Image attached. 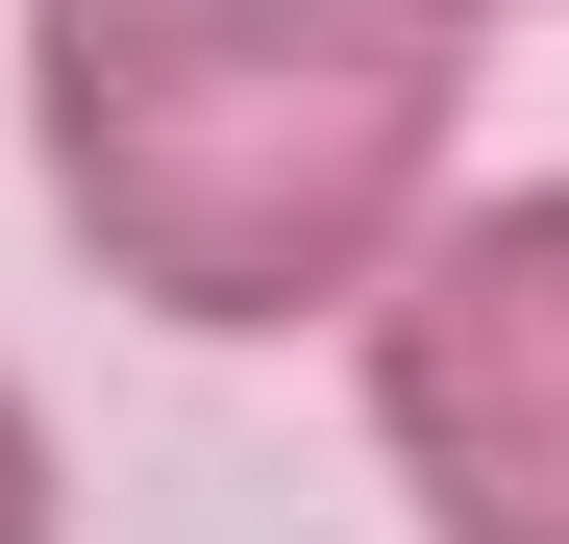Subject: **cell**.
<instances>
[{
	"mask_svg": "<svg viewBox=\"0 0 569 544\" xmlns=\"http://www.w3.org/2000/svg\"><path fill=\"white\" fill-rule=\"evenodd\" d=\"M496 0H26V173L173 346L371 322L470 199Z\"/></svg>",
	"mask_w": 569,
	"mask_h": 544,
	"instance_id": "obj_1",
	"label": "cell"
},
{
	"mask_svg": "<svg viewBox=\"0 0 569 544\" xmlns=\"http://www.w3.org/2000/svg\"><path fill=\"white\" fill-rule=\"evenodd\" d=\"M347 396L421 544H569V173H470L347 322Z\"/></svg>",
	"mask_w": 569,
	"mask_h": 544,
	"instance_id": "obj_2",
	"label": "cell"
},
{
	"mask_svg": "<svg viewBox=\"0 0 569 544\" xmlns=\"http://www.w3.org/2000/svg\"><path fill=\"white\" fill-rule=\"evenodd\" d=\"M0 544H74V445H50L26 372H0Z\"/></svg>",
	"mask_w": 569,
	"mask_h": 544,
	"instance_id": "obj_3",
	"label": "cell"
},
{
	"mask_svg": "<svg viewBox=\"0 0 569 544\" xmlns=\"http://www.w3.org/2000/svg\"><path fill=\"white\" fill-rule=\"evenodd\" d=\"M496 26H520V0H496ZM545 26H569V0H545Z\"/></svg>",
	"mask_w": 569,
	"mask_h": 544,
	"instance_id": "obj_4",
	"label": "cell"
}]
</instances>
